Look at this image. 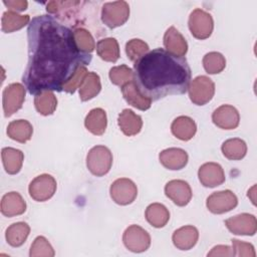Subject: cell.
<instances>
[{"label": "cell", "mask_w": 257, "mask_h": 257, "mask_svg": "<svg viewBox=\"0 0 257 257\" xmlns=\"http://www.w3.org/2000/svg\"><path fill=\"white\" fill-rule=\"evenodd\" d=\"M54 255L55 252L45 237L38 236L34 239L30 247V257H53Z\"/></svg>", "instance_id": "36"}, {"label": "cell", "mask_w": 257, "mask_h": 257, "mask_svg": "<svg viewBox=\"0 0 257 257\" xmlns=\"http://www.w3.org/2000/svg\"><path fill=\"white\" fill-rule=\"evenodd\" d=\"M203 66L207 73L217 74L225 69L226 59L220 52L211 51L203 57Z\"/></svg>", "instance_id": "33"}, {"label": "cell", "mask_w": 257, "mask_h": 257, "mask_svg": "<svg viewBox=\"0 0 257 257\" xmlns=\"http://www.w3.org/2000/svg\"><path fill=\"white\" fill-rule=\"evenodd\" d=\"M84 125L88 132L95 136L104 134L107 125L106 112L100 107L92 108L85 116Z\"/></svg>", "instance_id": "23"}, {"label": "cell", "mask_w": 257, "mask_h": 257, "mask_svg": "<svg viewBox=\"0 0 257 257\" xmlns=\"http://www.w3.org/2000/svg\"><path fill=\"white\" fill-rule=\"evenodd\" d=\"M96 53L104 61L116 62L120 56L117 40L112 37L99 40L96 43Z\"/></svg>", "instance_id": "28"}, {"label": "cell", "mask_w": 257, "mask_h": 257, "mask_svg": "<svg viewBox=\"0 0 257 257\" xmlns=\"http://www.w3.org/2000/svg\"><path fill=\"white\" fill-rule=\"evenodd\" d=\"M200 183L206 188H215L225 182V173L223 168L217 163H205L198 171Z\"/></svg>", "instance_id": "14"}, {"label": "cell", "mask_w": 257, "mask_h": 257, "mask_svg": "<svg viewBox=\"0 0 257 257\" xmlns=\"http://www.w3.org/2000/svg\"><path fill=\"white\" fill-rule=\"evenodd\" d=\"M122 242L130 251L142 253L149 249L151 236L144 228L138 225H131L123 232Z\"/></svg>", "instance_id": "10"}, {"label": "cell", "mask_w": 257, "mask_h": 257, "mask_svg": "<svg viewBox=\"0 0 257 257\" xmlns=\"http://www.w3.org/2000/svg\"><path fill=\"white\" fill-rule=\"evenodd\" d=\"M26 88L23 84L15 82L7 85L2 93L3 111L6 117L17 112L25 100Z\"/></svg>", "instance_id": "7"}, {"label": "cell", "mask_w": 257, "mask_h": 257, "mask_svg": "<svg viewBox=\"0 0 257 257\" xmlns=\"http://www.w3.org/2000/svg\"><path fill=\"white\" fill-rule=\"evenodd\" d=\"M232 245L234 250V256H241V257H255V249L251 243L243 242L238 239H232Z\"/></svg>", "instance_id": "39"}, {"label": "cell", "mask_w": 257, "mask_h": 257, "mask_svg": "<svg viewBox=\"0 0 257 257\" xmlns=\"http://www.w3.org/2000/svg\"><path fill=\"white\" fill-rule=\"evenodd\" d=\"M1 157L3 167L7 174L16 175L20 172L24 161V154L20 150L14 148H3L1 151Z\"/></svg>", "instance_id": "24"}, {"label": "cell", "mask_w": 257, "mask_h": 257, "mask_svg": "<svg viewBox=\"0 0 257 257\" xmlns=\"http://www.w3.org/2000/svg\"><path fill=\"white\" fill-rule=\"evenodd\" d=\"M57 184L55 179L48 174H42L34 178L28 187L30 197L37 202H45L53 197Z\"/></svg>", "instance_id": "8"}, {"label": "cell", "mask_w": 257, "mask_h": 257, "mask_svg": "<svg viewBox=\"0 0 257 257\" xmlns=\"http://www.w3.org/2000/svg\"><path fill=\"white\" fill-rule=\"evenodd\" d=\"M87 73H88V71L86 69V66L81 65L77 69V71L74 73V75L64 84L62 90L67 92V93H70V94L74 93L75 90L77 88H79V86L81 85V83H82V81H83V79H84V77L86 76Z\"/></svg>", "instance_id": "38"}, {"label": "cell", "mask_w": 257, "mask_h": 257, "mask_svg": "<svg viewBox=\"0 0 257 257\" xmlns=\"http://www.w3.org/2000/svg\"><path fill=\"white\" fill-rule=\"evenodd\" d=\"M34 105L36 110L42 115L52 114L57 106V98L53 91H43L34 98Z\"/></svg>", "instance_id": "32"}, {"label": "cell", "mask_w": 257, "mask_h": 257, "mask_svg": "<svg viewBox=\"0 0 257 257\" xmlns=\"http://www.w3.org/2000/svg\"><path fill=\"white\" fill-rule=\"evenodd\" d=\"M79 98L81 101H87L95 97L101 89L100 78L95 72H88L79 86Z\"/></svg>", "instance_id": "29"}, {"label": "cell", "mask_w": 257, "mask_h": 257, "mask_svg": "<svg viewBox=\"0 0 257 257\" xmlns=\"http://www.w3.org/2000/svg\"><path fill=\"white\" fill-rule=\"evenodd\" d=\"M145 216L150 225L155 228H163L170 220V212L166 206L160 203H153L146 209Z\"/></svg>", "instance_id": "26"}, {"label": "cell", "mask_w": 257, "mask_h": 257, "mask_svg": "<svg viewBox=\"0 0 257 257\" xmlns=\"http://www.w3.org/2000/svg\"><path fill=\"white\" fill-rule=\"evenodd\" d=\"M117 123L120 131L127 137L138 135L143 127L142 117L128 108H124L118 114Z\"/></svg>", "instance_id": "21"}, {"label": "cell", "mask_w": 257, "mask_h": 257, "mask_svg": "<svg viewBox=\"0 0 257 257\" xmlns=\"http://www.w3.org/2000/svg\"><path fill=\"white\" fill-rule=\"evenodd\" d=\"M109 79L112 84L117 86H123L125 83L134 80V70L125 64L113 66L108 73Z\"/></svg>", "instance_id": "35"}, {"label": "cell", "mask_w": 257, "mask_h": 257, "mask_svg": "<svg viewBox=\"0 0 257 257\" xmlns=\"http://www.w3.org/2000/svg\"><path fill=\"white\" fill-rule=\"evenodd\" d=\"M30 22L29 15H20L15 11H5L1 19V29L5 33H11L23 28Z\"/></svg>", "instance_id": "30"}, {"label": "cell", "mask_w": 257, "mask_h": 257, "mask_svg": "<svg viewBox=\"0 0 257 257\" xmlns=\"http://www.w3.org/2000/svg\"><path fill=\"white\" fill-rule=\"evenodd\" d=\"M130 17V6L125 1L104 3L101 8V21L113 29L123 25Z\"/></svg>", "instance_id": "5"}, {"label": "cell", "mask_w": 257, "mask_h": 257, "mask_svg": "<svg viewBox=\"0 0 257 257\" xmlns=\"http://www.w3.org/2000/svg\"><path fill=\"white\" fill-rule=\"evenodd\" d=\"M188 92L194 104L204 105L213 98L215 94V83L210 77L199 75L190 81Z\"/></svg>", "instance_id": "4"}, {"label": "cell", "mask_w": 257, "mask_h": 257, "mask_svg": "<svg viewBox=\"0 0 257 257\" xmlns=\"http://www.w3.org/2000/svg\"><path fill=\"white\" fill-rule=\"evenodd\" d=\"M26 211V202L17 192H9L2 197L1 213L6 217L22 215Z\"/></svg>", "instance_id": "20"}, {"label": "cell", "mask_w": 257, "mask_h": 257, "mask_svg": "<svg viewBox=\"0 0 257 257\" xmlns=\"http://www.w3.org/2000/svg\"><path fill=\"white\" fill-rule=\"evenodd\" d=\"M199 231L196 227L192 225L183 226L177 229L172 236L174 245L180 250H190L198 242Z\"/></svg>", "instance_id": "18"}, {"label": "cell", "mask_w": 257, "mask_h": 257, "mask_svg": "<svg viewBox=\"0 0 257 257\" xmlns=\"http://www.w3.org/2000/svg\"><path fill=\"white\" fill-rule=\"evenodd\" d=\"M30 233V227L25 222H16L10 225L5 233L7 243L12 247H20L26 241Z\"/></svg>", "instance_id": "27"}, {"label": "cell", "mask_w": 257, "mask_h": 257, "mask_svg": "<svg viewBox=\"0 0 257 257\" xmlns=\"http://www.w3.org/2000/svg\"><path fill=\"white\" fill-rule=\"evenodd\" d=\"M225 225L235 235L253 236L257 231L256 217L248 213H242L225 220Z\"/></svg>", "instance_id": "12"}, {"label": "cell", "mask_w": 257, "mask_h": 257, "mask_svg": "<svg viewBox=\"0 0 257 257\" xmlns=\"http://www.w3.org/2000/svg\"><path fill=\"white\" fill-rule=\"evenodd\" d=\"M134 63V81L152 101L186 93L192 80L186 58L173 55L163 48L149 51Z\"/></svg>", "instance_id": "2"}, {"label": "cell", "mask_w": 257, "mask_h": 257, "mask_svg": "<svg viewBox=\"0 0 257 257\" xmlns=\"http://www.w3.org/2000/svg\"><path fill=\"white\" fill-rule=\"evenodd\" d=\"M149 50V45L142 39L134 38L128 40L125 44V53L127 58L133 62H136L142 56L147 54Z\"/></svg>", "instance_id": "37"}, {"label": "cell", "mask_w": 257, "mask_h": 257, "mask_svg": "<svg viewBox=\"0 0 257 257\" xmlns=\"http://www.w3.org/2000/svg\"><path fill=\"white\" fill-rule=\"evenodd\" d=\"M160 163L168 170H182L188 164V154L180 148H169L163 150L159 155Z\"/></svg>", "instance_id": "16"}, {"label": "cell", "mask_w": 257, "mask_h": 257, "mask_svg": "<svg viewBox=\"0 0 257 257\" xmlns=\"http://www.w3.org/2000/svg\"><path fill=\"white\" fill-rule=\"evenodd\" d=\"M172 134L181 141H190L197 132L195 120L189 116L181 115L176 117L171 124Z\"/></svg>", "instance_id": "22"}, {"label": "cell", "mask_w": 257, "mask_h": 257, "mask_svg": "<svg viewBox=\"0 0 257 257\" xmlns=\"http://www.w3.org/2000/svg\"><path fill=\"white\" fill-rule=\"evenodd\" d=\"M3 3L6 7H8L9 10L15 12L24 11L25 9H27L28 6V2L26 0H4Z\"/></svg>", "instance_id": "41"}, {"label": "cell", "mask_w": 257, "mask_h": 257, "mask_svg": "<svg viewBox=\"0 0 257 257\" xmlns=\"http://www.w3.org/2000/svg\"><path fill=\"white\" fill-rule=\"evenodd\" d=\"M212 120L222 130H234L239 125L240 114L233 105L223 104L213 111Z\"/></svg>", "instance_id": "15"}, {"label": "cell", "mask_w": 257, "mask_h": 257, "mask_svg": "<svg viewBox=\"0 0 257 257\" xmlns=\"http://www.w3.org/2000/svg\"><path fill=\"white\" fill-rule=\"evenodd\" d=\"M164 46L173 55L184 57L188 51V43L185 37L174 27L171 26L164 34Z\"/></svg>", "instance_id": "17"}, {"label": "cell", "mask_w": 257, "mask_h": 257, "mask_svg": "<svg viewBox=\"0 0 257 257\" xmlns=\"http://www.w3.org/2000/svg\"><path fill=\"white\" fill-rule=\"evenodd\" d=\"M109 195L114 203L126 206L136 200L138 196V188L132 180L127 178H119L110 185Z\"/></svg>", "instance_id": "9"}, {"label": "cell", "mask_w": 257, "mask_h": 257, "mask_svg": "<svg viewBox=\"0 0 257 257\" xmlns=\"http://www.w3.org/2000/svg\"><path fill=\"white\" fill-rule=\"evenodd\" d=\"M28 62L22 82L30 94L62 91L64 84L81 65L91 61V54L81 52L73 31L51 15H39L27 28Z\"/></svg>", "instance_id": "1"}, {"label": "cell", "mask_w": 257, "mask_h": 257, "mask_svg": "<svg viewBox=\"0 0 257 257\" xmlns=\"http://www.w3.org/2000/svg\"><path fill=\"white\" fill-rule=\"evenodd\" d=\"M121 88V93L125 101L140 110H148L152 105V100L145 96L134 80L125 83Z\"/></svg>", "instance_id": "19"}, {"label": "cell", "mask_w": 257, "mask_h": 257, "mask_svg": "<svg viewBox=\"0 0 257 257\" xmlns=\"http://www.w3.org/2000/svg\"><path fill=\"white\" fill-rule=\"evenodd\" d=\"M112 166V154L105 146L91 148L86 156V167L96 177L106 175Z\"/></svg>", "instance_id": "3"}, {"label": "cell", "mask_w": 257, "mask_h": 257, "mask_svg": "<svg viewBox=\"0 0 257 257\" xmlns=\"http://www.w3.org/2000/svg\"><path fill=\"white\" fill-rule=\"evenodd\" d=\"M33 134L32 124L26 119L12 120L7 126L8 137L18 143L24 144L28 142Z\"/></svg>", "instance_id": "25"}, {"label": "cell", "mask_w": 257, "mask_h": 257, "mask_svg": "<svg viewBox=\"0 0 257 257\" xmlns=\"http://www.w3.org/2000/svg\"><path fill=\"white\" fill-rule=\"evenodd\" d=\"M165 194L179 207L188 205L193 196L190 185L184 180H172L168 182L165 186Z\"/></svg>", "instance_id": "13"}, {"label": "cell", "mask_w": 257, "mask_h": 257, "mask_svg": "<svg viewBox=\"0 0 257 257\" xmlns=\"http://www.w3.org/2000/svg\"><path fill=\"white\" fill-rule=\"evenodd\" d=\"M73 36L77 48L83 53L91 54L95 48V42L90 32L84 28H76L73 31Z\"/></svg>", "instance_id": "34"}, {"label": "cell", "mask_w": 257, "mask_h": 257, "mask_svg": "<svg viewBox=\"0 0 257 257\" xmlns=\"http://www.w3.org/2000/svg\"><path fill=\"white\" fill-rule=\"evenodd\" d=\"M238 205L237 196L230 190L212 193L206 201L208 210L213 214H224L230 212Z\"/></svg>", "instance_id": "11"}, {"label": "cell", "mask_w": 257, "mask_h": 257, "mask_svg": "<svg viewBox=\"0 0 257 257\" xmlns=\"http://www.w3.org/2000/svg\"><path fill=\"white\" fill-rule=\"evenodd\" d=\"M208 256H234V250L227 245H217L212 248V250L208 253Z\"/></svg>", "instance_id": "40"}, {"label": "cell", "mask_w": 257, "mask_h": 257, "mask_svg": "<svg viewBox=\"0 0 257 257\" xmlns=\"http://www.w3.org/2000/svg\"><path fill=\"white\" fill-rule=\"evenodd\" d=\"M221 150L224 157L228 160L239 161L246 156L247 145L243 140L234 138L225 141L221 147Z\"/></svg>", "instance_id": "31"}, {"label": "cell", "mask_w": 257, "mask_h": 257, "mask_svg": "<svg viewBox=\"0 0 257 257\" xmlns=\"http://www.w3.org/2000/svg\"><path fill=\"white\" fill-rule=\"evenodd\" d=\"M188 25L195 38L204 40L211 36L214 29V20L210 13L197 8L191 12Z\"/></svg>", "instance_id": "6"}]
</instances>
